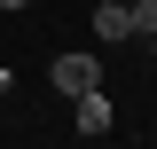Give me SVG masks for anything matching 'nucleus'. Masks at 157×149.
Listing matches in <instances>:
<instances>
[{
	"mask_svg": "<svg viewBox=\"0 0 157 149\" xmlns=\"http://www.w3.org/2000/svg\"><path fill=\"white\" fill-rule=\"evenodd\" d=\"M47 78H55L63 94H86V86H102V63H94V55H55Z\"/></svg>",
	"mask_w": 157,
	"mask_h": 149,
	"instance_id": "1",
	"label": "nucleus"
},
{
	"mask_svg": "<svg viewBox=\"0 0 157 149\" xmlns=\"http://www.w3.org/2000/svg\"><path fill=\"white\" fill-rule=\"evenodd\" d=\"M71 126H78V133H110V94H102V86L71 94Z\"/></svg>",
	"mask_w": 157,
	"mask_h": 149,
	"instance_id": "2",
	"label": "nucleus"
},
{
	"mask_svg": "<svg viewBox=\"0 0 157 149\" xmlns=\"http://www.w3.org/2000/svg\"><path fill=\"white\" fill-rule=\"evenodd\" d=\"M94 39H134V0H94Z\"/></svg>",
	"mask_w": 157,
	"mask_h": 149,
	"instance_id": "3",
	"label": "nucleus"
},
{
	"mask_svg": "<svg viewBox=\"0 0 157 149\" xmlns=\"http://www.w3.org/2000/svg\"><path fill=\"white\" fill-rule=\"evenodd\" d=\"M134 39H157V0H134Z\"/></svg>",
	"mask_w": 157,
	"mask_h": 149,
	"instance_id": "4",
	"label": "nucleus"
},
{
	"mask_svg": "<svg viewBox=\"0 0 157 149\" xmlns=\"http://www.w3.org/2000/svg\"><path fill=\"white\" fill-rule=\"evenodd\" d=\"M0 8H32V0H0Z\"/></svg>",
	"mask_w": 157,
	"mask_h": 149,
	"instance_id": "5",
	"label": "nucleus"
}]
</instances>
